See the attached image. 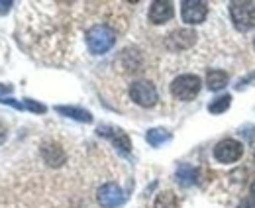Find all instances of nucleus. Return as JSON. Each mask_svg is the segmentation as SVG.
<instances>
[{"label":"nucleus","mask_w":255,"mask_h":208,"mask_svg":"<svg viewBox=\"0 0 255 208\" xmlns=\"http://www.w3.org/2000/svg\"><path fill=\"white\" fill-rule=\"evenodd\" d=\"M114 43H116V31L104 24H96L87 31V45L95 55L106 53Z\"/></svg>","instance_id":"obj_1"},{"label":"nucleus","mask_w":255,"mask_h":208,"mask_svg":"<svg viewBox=\"0 0 255 208\" xmlns=\"http://www.w3.org/2000/svg\"><path fill=\"white\" fill-rule=\"evenodd\" d=\"M230 16H232L234 26L240 31L252 30L255 26V4L244 2V0L230 2Z\"/></svg>","instance_id":"obj_2"},{"label":"nucleus","mask_w":255,"mask_h":208,"mask_svg":"<svg viewBox=\"0 0 255 208\" xmlns=\"http://www.w3.org/2000/svg\"><path fill=\"white\" fill-rule=\"evenodd\" d=\"M200 85L202 83L196 75H181L171 83V92L175 98L189 102V100H194L196 94L200 92Z\"/></svg>","instance_id":"obj_3"},{"label":"nucleus","mask_w":255,"mask_h":208,"mask_svg":"<svg viewBox=\"0 0 255 208\" xmlns=\"http://www.w3.org/2000/svg\"><path fill=\"white\" fill-rule=\"evenodd\" d=\"M129 96H131V100L135 104H139L143 108H151L159 100L157 89L149 81H135V83H131L129 85Z\"/></svg>","instance_id":"obj_4"},{"label":"nucleus","mask_w":255,"mask_h":208,"mask_svg":"<svg viewBox=\"0 0 255 208\" xmlns=\"http://www.w3.org/2000/svg\"><path fill=\"white\" fill-rule=\"evenodd\" d=\"M242 155H244V146L234 138H226L214 148V157L220 163H236Z\"/></svg>","instance_id":"obj_5"},{"label":"nucleus","mask_w":255,"mask_h":208,"mask_svg":"<svg viewBox=\"0 0 255 208\" xmlns=\"http://www.w3.org/2000/svg\"><path fill=\"white\" fill-rule=\"evenodd\" d=\"M96 201H98V205L102 208H116L126 201V195H124V191L116 183H106V185H102L98 189Z\"/></svg>","instance_id":"obj_6"},{"label":"nucleus","mask_w":255,"mask_h":208,"mask_svg":"<svg viewBox=\"0 0 255 208\" xmlns=\"http://www.w3.org/2000/svg\"><path fill=\"white\" fill-rule=\"evenodd\" d=\"M181 16H183V22H187L191 26L200 24L208 16V6H206V2H200V0H185L181 4Z\"/></svg>","instance_id":"obj_7"},{"label":"nucleus","mask_w":255,"mask_h":208,"mask_svg":"<svg viewBox=\"0 0 255 208\" xmlns=\"http://www.w3.org/2000/svg\"><path fill=\"white\" fill-rule=\"evenodd\" d=\"M194 41H196V33L192 30H175L167 35L165 43L169 49L179 51V49H189L191 45H194Z\"/></svg>","instance_id":"obj_8"},{"label":"nucleus","mask_w":255,"mask_h":208,"mask_svg":"<svg viewBox=\"0 0 255 208\" xmlns=\"http://www.w3.org/2000/svg\"><path fill=\"white\" fill-rule=\"evenodd\" d=\"M98 134H100V136L110 138V140H112V144L120 149V151L129 153V149H131V142H129V138L126 136V132H122L120 128H114V126H100V128H98Z\"/></svg>","instance_id":"obj_9"},{"label":"nucleus","mask_w":255,"mask_h":208,"mask_svg":"<svg viewBox=\"0 0 255 208\" xmlns=\"http://www.w3.org/2000/svg\"><path fill=\"white\" fill-rule=\"evenodd\" d=\"M41 157L49 167H61L67 159L63 148L59 144H51V142L41 146Z\"/></svg>","instance_id":"obj_10"},{"label":"nucleus","mask_w":255,"mask_h":208,"mask_svg":"<svg viewBox=\"0 0 255 208\" xmlns=\"http://www.w3.org/2000/svg\"><path fill=\"white\" fill-rule=\"evenodd\" d=\"M173 18V4L167 0H157L149 8V22L153 24H165L167 20Z\"/></svg>","instance_id":"obj_11"},{"label":"nucleus","mask_w":255,"mask_h":208,"mask_svg":"<svg viewBox=\"0 0 255 208\" xmlns=\"http://www.w3.org/2000/svg\"><path fill=\"white\" fill-rule=\"evenodd\" d=\"M55 112L63 114L67 118L77 120V122H85V124H91L93 122V114L83 110V108H77V106H55Z\"/></svg>","instance_id":"obj_12"},{"label":"nucleus","mask_w":255,"mask_h":208,"mask_svg":"<svg viewBox=\"0 0 255 208\" xmlns=\"http://www.w3.org/2000/svg\"><path fill=\"white\" fill-rule=\"evenodd\" d=\"M175 177H177V183L181 187H191V185L196 183V179H198V169L192 167V165H181L177 169Z\"/></svg>","instance_id":"obj_13"},{"label":"nucleus","mask_w":255,"mask_h":208,"mask_svg":"<svg viewBox=\"0 0 255 208\" xmlns=\"http://www.w3.org/2000/svg\"><path fill=\"white\" fill-rule=\"evenodd\" d=\"M206 85L210 90H220L228 85V73L220 71V69H214V71H208L206 75Z\"/></svg>","instance_id":"obj_14"},{"label":"nucleus","mask_w":255,"mask_h":208,"mask_svg":"<svg viewBox=\"0 0 255 208\" xmlns=\"http://www.w3.org/2000/svg\"><path fill=\"white\" fill-rule=\"evenodd\" d=\"M145 140H147V144H151L153 148H159L165 142L171 140V134H169L165 128H151V130L145 134Z\"/></svg>","instance_id":"obj_15"},{"label":"nucleus","mask_w":255,"mask_h":208,"mask_svg":"<svg viewBox=\"0 0 255 208\" xmlns=\"http://www.w3.org/2000/svg\"><path fill=\"white\" fill-rule=\"evenodd\" d=\"M153 208H177V197L171 191H163L155 197Z\"/></svg>","instance_id":"obj_16"},{"label":"nucleus","mask_w":255,"mask_h":208,"mask_svg":"<svg viewBox=\"0 0 255 208\" xmlns=\"http://www.w3.org/2000/svg\"><path fill=\"white\" fill-rule=\"evenodd\" d=\"M230 104H232V96H230V94H224V96L216 98L214 102L208 104V112H212V114H222V112H226V110L230 108Z\"/></svg>","instance_id":"obj_17"},{"label":"nucleus","mask_w":255,"mask_h":208,"mask_svg":"<svg viewBox=\"0 0 255 208\" xmlns=\"http://www.w3.org/2000/svg\"><path fill=\"white\" fill-rule=\"evenodd\" d=\"M24 106L28 108V110H32V112H39V114H43L47 108L43 106V104H39V102H35V100H32V98H24Z\"/></svg>","instance_id":"obj_18"},{"label":"nucleus","mask_w":255,"mask_h":208,"mask_svg":"<svg viewBox=\"0 0 255 208\" xmlns=\"http://www.w3.org/2000/svg\"><path fill=\"white\" fill-rule=\"evenodd\" d=\"M0 102H2V104L12 106V108H16V110H24V108H26V106H24V102H18V100H14V98H2Z\"/></svg>","instance_id":"obj_19"},{"label":"nucleus","mask_w":255,"mask_h":208,"mask_svg":"<svg viewBox=\"0 0 255 208\" xmlns=\"http://www.w3.org/2000/svg\"><path fill=\"white\" fill-rule=\"evenodd\" d=\"M14 90L12 85H4V83H0V98H6V94H10Z\"/></svg>","instance_id":"obj_20"},{"label":"nucleus","mask_w":255,"mask_h":208,"mask_svg":"<svg viewBox=\"0 0 255 208\" xmlns=\"http://www.w3.org/2000/svg\"><path fill=\"white\" fill-rule=\"evenodd\" d=\"M238 208H255V201L254 199H246V201H242Z\"/></svg>","instance_id":"obj_21"},{"label":"nucleus","mask_w":255,"mask_h":208,"mask_svg":"<svg viewBox=\"0 0 255 208\" xmlns=\"http://www.w3.org/2000/svg\"><path fill=\"white\" fill-rule=\"evenodd\" d=\"M10 6H12V2H10V0H8V2L0 0V14H6V12L10 10Z\"/></svg>","instance_id":"obj_22"},{"label":"nucleus","mask_w":255,"mask_h":208,"mask_svg":"<svg viewBox=\"0 0 255 208\" xmlns=\"http://www.w3.org/2000/svg\"><path fill=\"white\" fill-rule=\"evenodd\" d=\"M6 140V128H4V124L0 122V144Z\"/></svg>","instance_id":"obj_23"},{"label":"nucleus","mask_w":255,"mask_h":208,"mask_svg":"<svg viewBox=\"0 0 255 208\" xmlns=\"http://www.w3.org/2000/svg\"><path fill=\"white\" fill-rule=\"evenodd\" d=\"M252 195H254V197H255V181H254V183H252Z\"/></svg>","instance_id":"obj_24"},{"label":"nucleus","mask_w":255,"mask_h":208,"mask_svg":"<svg viewBox=\"0 0 255 208\" xmlns=\"http://www.w3.org/2000/svg\"><path fill=\"white\" fill-rule=\"evenodd\" d=\"M254 47H255V39H254Z\"/></svg>","instance_id":"obj_25"}]
</instances>
